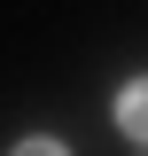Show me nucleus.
Masks as SVG:
<instances>
[{
  "label": "nucleus",
  "instance_id": "f257e3e1",
  "mask_svg": "<svg viewBox=\"0 0 148 156\" xmlns=\"http://www.w3.org/2000/svg\"><path fill=\"white\" fill-rule=\"evenodd\" d=\"M117 133L148 148V78H125V94H117Z\"/></svg>",
  "mask_w": 148,
  "mask_h": 156
}]
</instances>
